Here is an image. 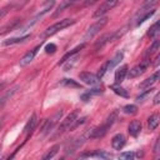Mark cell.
Returning <instances> with one entry per match:
<instances>
[{"label":"cell","mask_w":160,"mask_h":160,"mask_svg":"<svg viewBox=\"0 0 160 160\" xmlns=\"http://www.w3.org/2000/svg\"><path fill=\"white\" fill-rule=\"evenodd\" d=\"M115 120H116V112L110 114V116H108L106 120H105L100 126L92 129V130L89 132V136H90L91 139H100V138H102V136L110 130V128L112 126V124L115 122Z\"/></svg>","instance_id":"1"},{"label":"cell","mask_w":160,"mask_h":160,"mask_svg":"<svg viewBox=\"0 0 160 160\" xmlns=\"http://www.w3.org/2000/svg\"><path fill=\"white\" fill-rule=\"evenodd\" d=\"M75 22H76V20H74V19H62V20H60V21H58V22L50 25L49 28H46V29L44 30V32L41 34V38L52 36V35H55L56 32H59L60 30H62V29H65V28H69L70 25H72V24H75Z\"/></svg>","instance_id":"2"},{"label":"cell","mask_w":160,"mask_h":160,"mask_svg":"<svg viewBox=\"0 0 160 160\" xmlns=\"http://www.w3.org/2000/svg\"><path fill=\"white\" fill-rule=\"evenodd\" d=\"M79 116V111L78 110H74V111H71L64 120H62V122L60 124V126H59V130H58V132H56V136L58 135H61V134H64L65 131H68V130H72V128H74V124L76 122V120L79 119L78 118Z\"/></svg>","instance_id":"3"},{"label":"cell","mask_w":160,"mask_h":160,"mask_svg":"<svg viewBox=\"0 0 160 160\" xmlns=\"http://www.w3.org/2000/svg\"><path fill=\"white\" fill-rule=\"evenodd\" d=\"M108 18L106 16H104V18H100L98 21H95L94 24H91L89 28H88V30H86V32H85V36H84V40L86 41V40H90V39H92L96 34H99L100 32V30L108 24Z\"/></svg>","instance_id":"4"},{"label":"cell","mask_w":160,"mask_h":160,"mask_svg":"<svg viewBox=\"0 0 160 160\" xmlns=\"http://www.w3.org/2000/svg\"><path fill=\"white\" fill-rule=\"evenodd\" d=\"M124 59V54L121 52V51H118L110 60H108L100 69H99V72H98V75L100 76V78H102L109 70H111V69H114L118 64H120V61Z\"/></svg>","instance_id":"5"},{"label":"cell","mask_w":160,"mask_h":160,"mask_svg":"<svg viewBox=\"0 0 160 160\" xmlns=\"http://www.w3.org/2000/svg\"><path fill=\"white\" fill-rule=\"evenodd\" d=\"M119 36H121V31H120V30H116V31H112V32H108V34L102 35L99 40H96V42H95V45H94V49H95V50H100V49L104 48L106 44H109V42L116 40Z\"/></svg>","instance_id":"6"},{"label":"cell","mask_w":160,"mask_h":160,"mask_svg":"<svg viewBox=\"0 0 160 160\" xmlns=\"http://www.w3.org/2000/svg\"><path fill=\"white\" fill-rule=\"evenodd\" d=\"M149 66H150V59H149V58H145L144 60H141L138 65H135V66L129 71V78L134 79V78L140 76L141 74H144V72L148 70Z\"/></svg>","instance_id":"7"},{"label":"cell","mask_w":160,"mask_h":160,"mask_svg":"<svg viewBox=\"0 0 160 160\" xmlns=\"http://www.w3.org/2000/svg\"><path fill=\"white\" fill-rule=\"evenodd\" d=\"M119 1L120 0H105L99 8H98V10L94 12V18H101L104 14H106L109 10H111V9H114L118 4H119Z\"/></svg>","instance_id":"8"},{"label":"cell","mask_w":160,"mask_h":160,"mask_svg":"<svg viewBox=\"0 0 160 160\" xmlns=\"http://www.w3.org/2000/svg\"><path fill=\"white\" fill-rule=\"evenodd\" d=\"M155 14V8L152 6H145L142 5V8L140 9V11L138 12V19H136V25L142 24L144 21H146L149 18H151Z\"/></svg>","instance_id":"9"},{"label":"cell","mask_w":160,"mask_h":160,"mask_svg":"<svg viewBox=\"0 0 160 160\" xmlns=\"http://www.w3.org/2000/svg\"><path fill=\"white\" fill-rule=\"evenodd\" d=\"M79 79L88 85H99L101 82V78L99 75H95L92 72H88V71H82L79 74Z\"/></svg>","instance_id":"10"},{"label":"cell","mask_w":160,"mask_h":160,"mask_svg":"<svg viewBox=\"0 0 160 160\" xmlns=\"http://www.w3.org/2000/svg\"><path fill=\"white\" fill-rule=\"evenodd\" d=\"M61 115H62V110L58 111L51 119H48V120L45 121V125H44V128H42V134H44V135H46L49 131H51V129H52L54 125L58 122V120L61 118Z\"/></svg>","instance_id":"11"},{"label":"cell","mask_w":160,"mask_h":160,"mask_svg":"<svg viewBox=\"0 0 160 160\" xmlns=\"http://www.w3.org/2000/svg\"><path fill=\"white\" fill-rule=\"evenodd\" d=\"M40 50V45H38L36 48H34L32 50H30L29 52H26L22 58H21V60H20V66H26V65H29L32 60H34V58H35V55L38 54V51Z\"/></svg>","instance_id":"12"},{"label":"cell","mask_w":160,"mask_h":160,"mask_svg":"<svg viewBox=\"0 0 160 160\" xmlns=\"http://www.w3.org/2000/svg\"><path fill=\"white\" fill-rule=\"evenodd\" d=\"M126 144V139L122 134H116L115 136H112L111 139V146L115 150H121Z\"/></svg>","instance_id":"13"},{"label":"cell","mask_w":160,"mask_h":160,"mask_svg":"<svg viewBox=\"0 0 160 160\" xmlns=\"http://www.w3.org/2000/svg\"><path fill=\"white\" fill-rule=\"evenodd\" d=\"M158 80H160V70H158V71H155L154 74H151L149 78H146L139 86L141 88V89H144V88H150L151 85H154Z\"/></svg>","instance_id":"14"},{"label":"cell","mask_w":160,"mask_h":160,"mask_svg":"<svg viewBox=\"0 0 160 160\" xmlns=\"http://www.w3.org/2000/svg\"><path fill=\"white\" fill-rule=\"evenodd\" d=\"M128 65L126 64H124V65H121L118 70H116V72H115V84H121L124 80H125V76H126V74H128Z\"/></svg>","instance_id":"15"},{"label":"cell","mask_w":160,"mask_h":160,"mask_svg":"<svg viewBox=\"0 0 160 160\" xmlns=\"http://www.w3.org/2000/svg\"><path fill=\"white\" fill-rule=\"evenodd\" d=\"M128 131H129V134H130L131 136L136 138V136L140 134V131H141V122H140L139 120H132V121L129 124Z\"/></svg>","instance_id":"16"},{"label":"cell","mask_w":160,"mask_h":160,"mask_svg":"<svg viewBox=\"0 0 160 160\" xmlns=\"http://www.w3.org/2000/svg\"><path fill=\"white\" fill-rule=\"evenodd\" d=\"M85 141V135H82V136H80V138H78L76 140H72L71 141V144H69V146L66 148V154H72L82 142Z\"/></svg>","instance_id":"17"},{"label":"cell","mask_w":160,"mask_h":160,"mask_svg":"<svg viewBox=\"0 0 160 160\" xmlns=\"http://www.w3.org/2000/svg\"><path fill=\"white\" fill-rule=\"evenodd\" d=\"M84 46H85V44H80V45H78L76 48H74L72 50H70L69 52H66V54H65V55L61 58V60L59 61V65H61V64H64L65 61H68L70 58H72L75 54H78V52H79V51H80V50H81Z\"/></svg>","instance_id":"18"},{"label":"cell","mask_w":160,"mask_h":160,"mask_svg":"<svg viewBox=\"0 0 160 160\" xmlns=\"http://www.w3.org/2000/svg\"><path fill=\"white\" fill-rule=\"evenodd\" d=\"M36 124H38V116H36V114H32L31 118L29 119V121L26 122L25 128H24V132H25V134H29V132L31 134V131L35 129Z\"/></svg>","instance_id":"19"},{"label":"cell","mask_w":160,"mask_h":160,"mask_svg":"<svg viewBox=\"0 0 160 160\" xmlns=\"http://www.w3.org/2000/svg\"><path fill=\"white\" fill-rule=\"evenodd\" d=\"M160 122V114L159 112H154L152 115H150V118L148 119V126L150 130H155L158 128Z\"/></svg>","instance_id":"20"},{"label":"cell","mask_w":160,"mask_h":160,"mask_svg":"<svg viewBox=\"0 0 160 160\" xmlns=\"http://www.w3.org/2000/svg\"><path fill=\"white\" fill-rule=\"evenodd\" d=\"M80 158H102V159H105V158H111V155L105 152V151L96 150L94 152H84L80 155Z\"/></svg>","instance_id":"21"},{"label":"cell","mask_w":160,"mask_h":160,"mask_svg":"<svg viewBox=\"0 0 160 160\" xmlns=\"http://www.w3.org/2000/svg\"><path fill=\"white\" fill-rule=\"evenodd\" d=\"M110 90H112L116 95H119L121 98H129V92L126 91V89H124L122 86H120V84H112V85H110Z\"/></svg>","instance_id":"22"},{"label":"cell","mask_w":160,"mask_h":160,"mask_svg":"<svg viewBox=\"0 0 160 160\" xmlns=\"http://www.w3.org/2000/svg\"><path fill=\"white\" fill-rule=\"evenodd\" d=\"M30 36L31 35H24V36H21V38H11V39H8V40H4L2 41V45H14V44H19V42H22V41H25V40H28V39H30Z\"/></svg>","instance_id":"23"},{"label":"cell","mask_w":160,"mask_h":160,"mask_svg":"<svg viewBox=\"0 0 160 160\" xmlns=\"http://www.w3.org/2000/svg\"><path fill=\"white\" fill-rule=\"evenodd\" d=\"M76 1H79V0H62V1H61V4L58 6V9H56V11H55V14H54V15H55V16H58L61 11H64L65 9H68L69 6H71L72 4H75Z\"/></svg>","instance_id":"24"},{"label":"cell","mask_w":160,"mask_h":160,"mask_svg":"<svg viewBox=\"0 0 160 160\" xmlns=\"http://www.w3.org/2000/svg\"><path fill=\"white\" fill-rule=\"evenodd\" d=\"M102 92V90L101 89H99V88H95V89H91L90 91H86V92H84L82 95H81V100H84V101H88L89 99H91L92 96H95V95H99V94H101Z\"/></svg>","instance_id":"25"},{"label":"cell","mask_w":160,"mask_h":160,"mask_svg":"<svg viewBox=\"0 0 160 160\" xmlns=\"http://www.w3.org/2000/svg\"><path fill=\"white\" fill-rule=\"evenodd\" d=\"M160 49V39H156V40H154L152 41V44L148 48V50L145 51V56L148 58V56H150L151 54H154L156 50H159Z\"/></svg>","instance_id":"26"},{"label":"cell","mask_w":160,"mask_h":160,"mask_svg":"<svg viewBox=\"0 0 160 160\" xmlns=\"http://www.w3.org/2000/svg\"><path fill=\"white\" fill-rule=\"evenodd\" d=\"M159 34H160V20L156 21L155 24H152V25L150 26L149 31H148V35H149L150 38H154V36H156V35H159Z\"/></svg>","instance_id":"27"},{"label":"cell","mask_w":160,"mask_h":160,"mask_svg":"<svg viewBox=\"0 0 160 160\" xmlns=\"http://www.w3.org/2000/svg\"><path fill=\"white\" fill-rule=\"evenodd\" d=\"M18 89H19V86L16 85V86H14V88H11V89H9V91H6L2 96H1V106H4V104L6 102V100L9 99V98H11L16 91H18Z\"/></svg>","instance_id":"28"},{"label":"cell","mask_w":160,"mask_h":160,"mask_svg":"<svg viewBox=\"0 0 160 160\" xmlns=\"http://www.w3.org/2000/svg\"><path fill=\"white\" fill-rule=\"evenodd\" d=\"M122 111L128 115H135L138 112V106L134 104H128V105L122 106Z\"/></svg>","instance_id":"29"},{"label":"cell","mask_w":160,"mask_h":160,"mask_svg":"<svg viewBox=\"0 0 160 160\" xmlns=\"http://www.w3.org/2000/svg\"><path fill=\"white\" fill-rule=\"evenodd\" d=\"M59 149H60V145H54L44 156H42V159L44 160H46V159H51V158H54L56 154H58V151H59Z\"/></svg>","instance_id":"30"},{"label":"cell","mask_w":160,"mask_h":160,"mask_svg":"<svg viewBox=\"0 0 160 160\" xmlns=\"http://www.w3.org/2000/svg\"><path fill=\"white\" fill-rule=\"evenodd\" d=\"M19 22H20V20H19V19H15V20H14L11 24L9 22L6 26H4V28H2V31H1V34L4 35V34H5V32H8V31H12V30H14V29H15V28L19 25Z\"/></svg>","instance_id":"31"},{"label":"cell","mask_w":160,"mask_h":160,"mask_svg":"<svg viewBox=\"0 0 160 160\" xmlns=\"http://www.w3.org/2000/svg\"><path fill=\"white\" fill-rule=\"evenodd\" d=\"M60 84H61V85H64V86H72V88H80V84L75 82V81H74V80H71V79H64V80H61V81H60Z\"/></svg>","instance_id":"32"},{"label":"cell","mask_w":160,"mask_h":160,"mask_svg":"<svg viewBox=\"0 0 160 160\" xmlns=\"http://www.w3.org/2000/svg\"><path fill=\"white\" fill-rule=\"evenodd\" d=\"M151 92H152V89L146 90L145 92H142V94H140L139 96H136V101H139V102H140V101H144V99H146V98H148V96H149Z\"/></svg>","instance_id":"33"},{"label":"cell","mask_w":160,"mask_h":160,"mask_svg":"<svg viewBox=\"0 0 160 160\" xmlns=\"http://www.w3.org/2000/svg\"><path fill=\"white\" fill-rule=\"evenodd\" d=\"M120 159H134L135 158V152L132 151H126V152H121L119 155Z\"/></svg>","instance_id":"34"},{"label":"cell","mask_w":160,"mask_h":160,"mask_svg":"<svg viewBox=\"0 0 160 160\" xmlns=\"http://www.w3.org/2000/svg\"><path fill=\"white\" fill-rule=\"evenodd\" d=\"M55 50H56V45L55 44H48L45 46V51L48 54H52V52H55Z\"/></svg>","instance_id":"35"},{"label":"cell","mask_w":160,"mask_h":160,"mask_svg":"<svg viewBox=\"0 0 160 160\" xmlns=\"http://www.w3.org/2000/svg\"><path fill=\"white\" fill-rule=\"evenodd\" d=\"M152 102H154V105H159L160 104V91L156 92V95L152 99Z\"/></svg>","instance_id":"36"},{"label":"cell","mask_w":160,"mask_h":160,"mask_svg":"<svg viewBox=\"0 0 160 160\" xmlns=\"http://www.w3.org/2000/svg\"><path fill=\"white\" fill-rule=\"evenodd\" d=\"M154 151H155V152L160 151V135L158 136V140H156V142H155V145H154Z\"/></svg>","instance_id":"37"},{"label":"cell","mask_w":160,"mask_h":160,"mask_svg":"<svg viewBox=\"0 0 160 160\" xmlns=\"http://www.w3.org/2000/svg\"><path fill=\"white\" fill-rule=\"evenodd\" d=\"M160 50V49H159ZM158 65H160V54L155 58V61H154V66H158Z\"/></svg>","instance_id":"38"},{"label":"cell","mask_w":160,"mask_h":160,"mask_svg":"<svg viewBox=\"0 0 160 160\" xmlns=\"http://www.w3.org/2000/svg\"><path fill=\"white\" fill-rule=\"evenodd\" d=\"M155 1H156V0H146V1H145V4H144V5H145V6H152V5H154V2H155Z\"/></svg>","instance_id":"39"},{"label":"cell","mask_w":160,"mask_h":160,"mask_svg":"<svg viewBox=\"0 0 160 160\" xmlns=\"http://www.w3.org/2000/svg\"><path fill=\"white\" fill-rule=\"evenodd\" d=\"M96 1H99V0H86L85 5H92V4H95Z\"/></svg>","instance_id":"40"}]
</instances>
